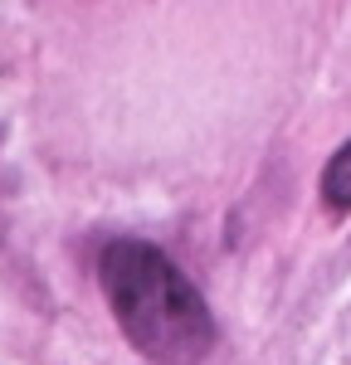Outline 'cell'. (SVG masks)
<instances>
[{"mask_svg":"<svg viewBox=\"0 0 351 365\" xmlns=\"http://www.w3.org/2000/svg\"><path fill=\"white\" fill-rule=\"evenodd\" d=\"M122 336L156 365H195L215 346V317L200 287L146 239H113L98 258Z\"/></svg>","mask_w":351,"mask_h":365,"instance_id":"obj_1","label":"cell"},{"mask_svg":"<svg viewBox=\"0 0 351 365\" xmlns=\"http://www.w3.org/2000/svg\"><path fill=\"white\" fill-rule=\"evenodd\" d=\"M322 200H327L332 210H351V141L327 161V170H322Z\"/></svg>","mask_w":351,"mask_h":365,"instance_id":"obj_2","label":"cell"},{"mask_svg":"<svg viewBox=\"0 0 351 365\" xmlns=\"http://www.w3.org/2000/svg\"><path fill=\"white\" fill-rule=\"evenodd\" d=\"M0 239H5V225H0Z\"/></svg>","mask_w":351,"mask_h":365,"instance_id":"obj_3","label":"cell"}]
</instances>
